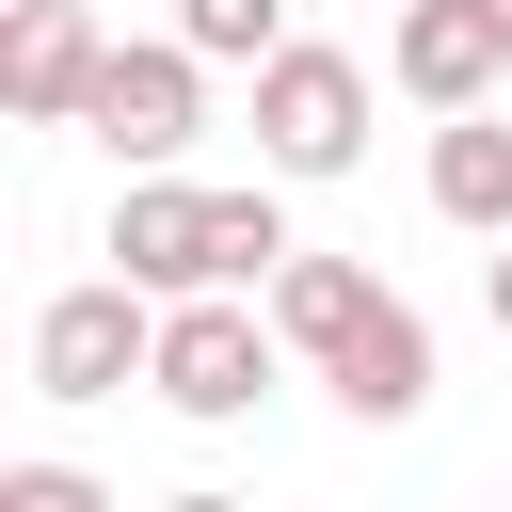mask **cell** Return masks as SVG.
Returning a JSON list of instances; mask_svg holds the SVG:
<instances>
[{
	"label": "cell",
	"instance_id": "cell-1",
	"mask_svg": "<svg viewBox=\"0 0 512 512\" xmlns=\"http://www.w3.org/2000/svg\"><path fill=\"white\" fill-rule=\"evenodd\" d=\"M112 272H144L160 304H176V288H272V272H288V192H272V160H256L240 192L144 160V176L112 192Z\"/></svg>",
	"mask_w": 512,
	"mask_h": 512
},
{
	"label": "cell",
	"instance_id": "cell-2",
	"mask_svg": "<svg viewBox=\"0 0 512 512\" xmlns=\"http://www.w3.org/2000/svg\"><path fill=\"white\" fill-rule=\"evenodd\" d=\"M288 368H304V352H288L272 288H176V304H160V352H144V400L192 416V432H240Z\"/></svg>",
	"mask_w": 512,
	"mask_h": 512
},
{
	"label": "cell",
	"instance_id": "cell-3",
	"mask_svg": "<svg viewBox=\"0 0 512 512\" xmlns=\"http://www.w3.org/2000/svg\"><path fill=\"white\" fill-rule=\"evenodd\" d=\"M160 352V288L144 272H80L32 304V400H128Z\"/></svg>",
	"mask_w": 512,
	"mask_h": 512
},
{
	"label": "cell",
	"instance_id": "cell-4",
	"mask_svg": "<svg viewBox=\"0 0 512 512\" xmlns=\"http://www.w3.org/2000/svg\"><path fill=\"white\" fill-rule=\"evenodd\" d=\"M80 128L112 144V176H144V160H192V128H208V48L192 32H112V64H96V96H80Z\"/></svg>",
	"mask_w": 512,
	"mask_h": 512
},
{
	"label": "cell",
	"instance_id": "cell-5",
	"mask_svg": "<svg viewBox=\"0 0 512 512\" xmlns=\"http://www.w3.org/2000/svg\"><path fill=\"white\" fill-rule=\"evenodd\" d=\"M256 160H272V176H352V160H368V64L288 32V48L256 64Z\"/></svg>",
	"mask_w": 512,
	"mask_h": 512
},
{
	"label": "cell",
	"instance_id": "cell-6",
	"mask_svg": "<svg viewBox=\"0 0 512 512\" xmlns=\"http://www.w3.org/2000/svg\"><path fill=\"white\" fill-rule=\"evenodd\" d=\"M384 80H400L416 112H480V96L512 80V32H496V0H400V32H384Z\"/></svg>",
	"mask_w": 512,
	"mask_h": 512
},
{
	"label": "cell",
	"instance_id": "cell-7",
	"mask_svg": "<svg viewBox=\"0 0 512 512\" xmlns=\"http://www.w3.org/2000/svg\"><path fill=\"white\" fill-rule=\"evenodd\" d=\"M96 64H112V32H96L80 0H16V16H0V112H16V128H80Z\"/></svg>",
	"mask_w": 512,
	"mask_h": 512
},
{
	"label": "cell",
	"instance_id": "cell-8",
	"mask_svg": "<svg viewBox=\"0 0 512 512\" xmlns=\"http://www.w3.org/2000/svg\"><path fill=\"white\" fill-rule=\"evenodd\" d=\"M320 400L336 416H368V432H400V416H432V320L400 304V288H368V320L320 352Z\"/></svg>",
	"mask_w": 512,
	"mask_h": 512
},
{
	"label": "cell",
	"instance_id": "cell-9",
	"mask_svg": "<svg viewBox=\"0 0 512 512\" xmlns=\"http://www.w3.org/2000/svg\"><path fill=\"white\" fill-rule=\"evenodd\" d=\"M432 224L512 240V128H496V96L480 112H432Z\"/></svg>",
	"mask_w": 512,
	"mask_h": 512
},
{
	"label": "cell",
	"instance_id": "cell-10",
	"mask_svg": "<svg viewBox=\"0 0 512 512\" xmlns=\"http://www.w3.org/2000/svg\"><path fill=\"white\" fill-rule=\"evenodd\" d=\"M368 288H384V272H352V256H304V240H288V272H272V320H288V352L320 368V352L368 320Z\"/></svg>",
	"mask_w": 512,
	"mask_h": 512
},
{
	"label": "cell",
	"instance_id": "cell-11",
	"mask_svg": "<svg viewBox=\"0 0 512 512\" xmlns=\"http://www.w3.org/2000/svg\"><path fill=\"white\" fill-rule=\"evenodd\" d=\"M176 32H192L208 64H272V48H288V0H176Z\"/></svg>",
	"mask_w": 512,
	"mask_h": 512
},
{
	"label": "cell",
	"instance_id": "cell-12",
	"mask_svg": "<svg viewBox=\"0 0 512 512\" xmlns=\"http://www.w3.org/2000/svg\"><path fill=\"white\" fill-rule=\"evenodd\" d=\"M0 512H112V480H80V464H0Z\"/></svg>",
	"mask_w": 512,
	"mask_h": 512
},
{
	"label": "cell",
	"instance_id": "cell-13",
	"mask_svg": "<svg viewBox=\"0 0 512 512\" xmlns=\"http://www.w3.org/2000/svg\"><path fill=\"white\" fill-rule=\"evenodd\" d=\"M480 304H496V336H512V240H496V272H480Z\"/></svg>",
	"mask_w": 512,
	"mask_h": 512
},
{
	"label": "cell",
	"instance_id": "cell-14",
	"mask_svg": "<svg viewBox=\"0 0 512 512\" xmlns=\"http://www.w3.org/2000/svg\"><path fill=\"white\" fill-rule=\"evenodd\" d=\"M496 32H512V0H496Z\"/></svg>",
	"mask_w": 512,
	"mask_h": 512
}]
</instances>
